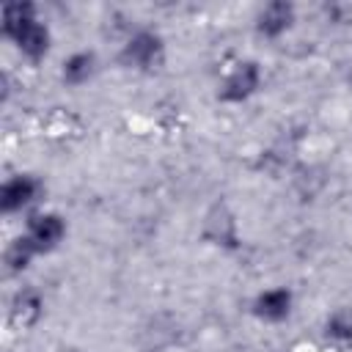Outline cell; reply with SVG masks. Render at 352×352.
<instances>
[{
    "instance_id": "cell-8",
    "label": "cell",
    "mask_w": 352,
    "mask_h": 352,
    "mask_svg": "<svg viewBox=\"0 0 352 352\" xmlns=\"http://www.w3.org/2000/svg\"><path fill=\"white\" fill-rule=\"evenodd\" d=\"M96 72H99L96 52L94 50H74L60 63V82L69 88H82L96 77Z\"/></svg>"
},
{
    "instance_id": "cell-2",
    "label": "cell",
    "mask_w": 352,
    "mask_h": 352,
    "mask_svg": "<svg viewBox=\"0 0 352 352\" xmlns=\"http://www.w3.org/2000/svg\"><path fill=\"white\" fill-rule=\"evenodd\" d=\"M261 85H264L261 63L256 58H242L223 74V80L217 82L214 99L220 104H245L261 91Z\"/></svg>"
},
{
    "instance_id": "cell-5",
    "label": "cell",
    "mask_w": 352,
    "mask_h": 352,
    "mask_svg": "<svg viewBox=\"0 0 352 352\" xmlns=\"http://www.w3.org/2000/svg\"><path fill=\"white\" fill-rule=\"evenodd\" d=\"M297 22V6L292 0H270L253 16V30L264 41L283 38Z\"/></svg>"
},
{
    "instance_id": "cell-7",
    "label": "cell",
    "mask_w": 352,
    "mask_h": 352,
    "mask_svg": "<svg viewBox=\"0 0 352 352\" xmlns=\"http://www.w3.org/2000/svg\"><path fill=\"white\" fill-rule=\"evenodd\" d=\"M11 44H14V50H16L28 63H41V60L50 55V50H52V30H50V25L38 16V19L28 22V25L11 38Z\"/></svg>"
},
{
    "instance_id": "cell-1",
    "label": "cell",
    "mask_w": 352,
    "mask_h": 352,
    "mask_svg": "<svg viewBox=\"0 0 352 352\" xmlns=\"http://www.w3.org/2000/svg\"><path fill=\"white\" fill-rule=\"evenodd\" d=\"M118 66L129 69V72H154L162 66L165 60V38L160 30L154 28H138L132 30L116 55Z\"/></svg>"
},
{
    "instance_id": "cell-6",
    "label": "cell",
    "mask_w": 352,
    "mask_h": 352,
    "mask_svg": "<svg viewBox=\"0 0 352 352\" xmlns=\"http://www.w3.org/2000/svg\"><path fill=\"white\" fill-rule=\"evenodd\" d=\"M294 311V292L289 286H267L250 300V314L264 324H280Z\"/></svg>"
},
{
    "instance_id": "cell-3",
    "label": "cell",
    "mask_w": 352,
    "mask_h": 352,
    "mask_svg": "<svg viewBox=\"0 0 352 352\" xmlns=\"http://www.w3.org/2000/svg\"><path fill=\"white\" fill-rule=\"evenodd\" d=\"M47 184L36 173H14L0 184V212L3 214H30L41 204Z\"/></svg>"
},
{
    "instance_id": "cell-4",
    "label": "cell",
    "mask_w": 352,
    "mask_h": 352,
    "mask_svg": "<svg viewBox=\"0 0 352 352\" xmlns=\"http://www.w3.org/2000/svg\"><path fill=\"white\" fill-rule=\"evenodd\" d=\"M22 234L28 236V242L36 248L38 256H47V253L58 250L66 242L69 223L55 209H36L25 217V231Z\"/></svg>"
},
{
    "instance_id": "cell-12",
    "label": "cell",
    "mask_w": 352,
    "mask_h": 352,
    "mask_svg": "<svg viewBox=\"0 0 352 352\" xmlns=\"http://www.w3.org/2000/svg\"><path fill=\"white\" fill-rule=\"evenodd\" d=\"M324 336L336 344H349L352 341V308L338 305L324 316Z\"/></svg>"
},
{
    "instance_id": "cell-9",
    "label": "cell",
    "mask_w": 352,
    "mask_h": 352,
    "mask_svg": "<svg viewBox=\"0 0 352 352\" xmlns=\"http://www.w3.org/2000/svg\"><path fill=\"white\" fill-rule=\"evenodd\" d=\"M41 316H44V297H41L36 289H19V292L11 297V305H8V319H11V324L28 330V327H33Z\"/></svg>"
},
{
    "instance_id": "cell-10",
    "label": "cell",
    "mask_w": 352,
    "mask_h": 352,
    "mask_svg": "<svg viewBox=\"0 0 352 352\" xmlns=\"http://www.w3.org/2000/svg\"><path fill=\"white\" fill-rule=\"evenodd\" d=\"M38 16H41L38 6L30 3V0H8V3H3V8H0V33H3V38L11 41L28 22H33Z\"/></svg>"
},
{
    "instance_id": "cell-11",
    "label": "cell",
    "mask_w": 352,
    "mask_h": 352,
    "mask_svg": "<svg viewBox=\"0 0 352 352\" xmlns=\"http://www.w3.org/2000/svg\"><path fill=\"white\" fill-rule=\"evenodd\" d=\"M33 258H38V253H36V248L28 242L25 234L14 236V239L6 245V250H3V264H6V272H8V275H22V272H28L30 264H33Z\"/></svg>"
}]
</instances>
